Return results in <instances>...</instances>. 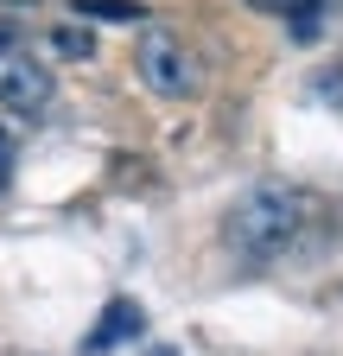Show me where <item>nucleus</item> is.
Segmentation results:
<instances>
[{
    "label": "nucleus",
    "instance_id": "nucleus-7",
    "mask_svg": "<svg viewBox=\"0 0 343 356\" xmlns=\"http://www.w3.org/2000/svg\"><path fill=\"white\" fill-rule=\"evenodd\" d=\"M248 7H261V13H280V19H299V13H318L324 0H248Z\"/></svg>",
    "mask_w": 343,
    "mask_h": 356
},
{
    "label": "nucleus",
    "instance_id": "nucleus-2",
    "mask_svg": "<svg viewBox=\"0 0 343 356\" xmlns=\"http://www.w3.org/2000/svg\"><path fill=\"white\" fill-rule=\"evenodd\" d=\"M51 89H58L51 64L32 58V44L13 19H0V108L7 115H38L51 102Z\"/></svg>",
    "mask_w": 343,
    "mask_h": 356
},
{
    "label": "nucleus",
    "instance_id": "nucleus-8",
    "mask_svg": "<svg viewBox=\"0 0 343 356\" xmlns=\"http://www.w3.org/2000/svg\"><path fill=\"white\" fill-rule=\"evenodd\" d=\"M13 159H19L13 153V127L0 121V197H7V185H13Z\"/></svg>",
    "mask_w": 343,
    "mask_h": 356
},
{
    "label": "nucleus",
    "instance_id": "nucleus-1",
    "mask_svg": "<svg viewBox=\"0 0 343 356\" xmlns=\"http://www.w3.org/2000/svg\"><path fill=\"white\" fill-rule=\"evenodd\" d=\"M299 222H306V197H299V191H286V185H254V191L235 197L223 236H229V248L248 254V261H274V254L292 248Z\"/></svg>",
    "mask_w": 343,
    "mask_h": 356
},
{
    "label": "nucleus",
    "instance_id": "nucleus-9",
    "mask_svg": "<svg viewBox=\"0 0 343 356\" xmlns=\"http://www.w3.org/2000/svg\"><path fill=\"white\" fill-rule=\"evenodd\" d=\"M147 356H185V350H147Z\"/></svg>",
    "mask_w": 343,
    "mask_h": 356
},
{
    "label": "nucleus",
    "instance_id": "nucleus-3",
    "mask_svg": "<svg viewBox=\"0 0 343 356\" xmlns=\"http://www.w3.org/2000/svg\"><path fill=\"white\" fill-rule=\"evenodd\" d=\"M134 64H140V76H147L153 96H165V102L197 96V58L185 51V38H178V32L147 26V32H140V44H134Z\"/></svg>",
    "mask_w": 343,
    "mask_h": 356
},
{
    "label": "nucleus",
    "instance_id": "nucleus-5",
    "mask_svg": "<svg viewBox=\"0 0 343 356\" xmlns=\"http://www.w3.org/2000/svg\"><path fill=\"white\" fill-rule=\"evenodd\" d=\"M83 19H147V7H134V0H76Z\"/></svg>",
    "mask_w": 343,
    "mask_h": 356
},
{
    "label": "nucleus",
    "instance_id": "nucleus-6",
    "mask_svg": "<svg viewBox=\"0 0 343 356\" xmlns=\"http://www.w3.org/2000/svg\"><path fill=\"white\" fill-rule=\"evenodd\" d=\"M51 44H58L64 58H90V51H96V38H90V32H76V26H58Z\"/></svg>",
    "mask_w": 343,
    "mask_h": 356
},
{
    "label": "nucleus",
    "instance_id": "nucleus-4",
    "mask_svg": "<svg viewBox=\"0 0 343 356\" xmlns=\"http://www.w3.org/2000/svg\"><path fill=\"white\" fill-rule=\"evenodd\" d=\"M147 331V312L134 305V299H108L102 305V318H96V331L83 337V356H102V350H121V343H134Z\"/></svg>",
    "mask_w": 343,
    "mask_h": 356
}]
</instances>
